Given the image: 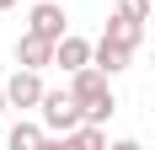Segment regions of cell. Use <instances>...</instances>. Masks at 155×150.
Returning a JSON list of instances; mask_svg holds the SVG:
<instances>
[{
  "instance_id": "5b68a950",
  "label": "cell",
  "mask_w": 155,
  "mask_h": 150,
  "mask_svg": "<svg viewBox=\"0 0 155 150\" xmlns=\"http://www.w3.org/2000/svg\"><path fill=\"white\" fill-rule=\"evenodd\" d=\"M91 59H96V43L75 38V32H64V38H59V48H54V64H59L64 75H75L80 64H91Z\"/></svg>"
},
{
  "instance_id": "5bb4252c",
  "label": "cell",
  "mask_w": 155,
  "mask_h": 150,
  "mask_svg": "<svg viewBox=\"0 0 155 150\" xmlns=\"http://www.w3.org/2000/svg\"><path fill=\"white\" fill-rule=\"evenodd\" d=\"M150 64H155V48H150Z\"/></svg>"
},
{
  "instance_id": "7a4b0ae2",
  "label": "cell",
  "mask_w": 155,
  "mask_h": 150,
  "mask_svg": "<svg viewBox=\"0 0 155 150\" xmlns=\"http://www.w3.org/2000/svg\"><path fill=\"white\" fill-rule=\"evenodd\" d=\"M43 123H48V134H75L80 123H86V107H80L75 91H48L43 97Z\"/></svg>"
},
{
  "instance_id": "52a82bcc",
  "label": "cell",
  "mask_w": 155,
  "mask_h": 150,
  "mask_svg": "<svg viewBox=\"0 0 155 150\" xmlns=\"http://www.w3.org/2000/svg\"><path fill=\"white\" fill-rule=\"evenodd\" d=\"M102 38H112V43H123V48H139V43H144V22L128 16V11H112V22H107Z\"/></svg>"
},
{
  "instance_id": "8fae6325",
  "label": "cell",
  "mask_w": 155,
  "mask_h": 150,
  "mask_svg": "<svg viewBox=\"0 0 155 150\" xmlns=\"http://www.w3.org/2000/svg\"><path fill=\"white\" fill-rule=\"evenodd\" d=\"M118 11H128V16H139V22H150L155 5H150V0H118Z\"/></svg>"
},
{
  "instance_id": "6da1fadb",
  "label": "cell",
  "mask_w": 155,
  "mask_h": 150,
  "mask_svg": "<svg viewBox=\"0 0 155 150\" xmlns=\"http://www.w3.org/2000/svg\"><path fill=\"white\" fill-rule=\"evenodd\" d=\"M70 91L80 97V107H86V118L91 123H107L112 113H118V97H112V86H107V70L102 64H80L75 75H70Z\"/></svg>"
},
{
  "instance_id": "9a60e30c",
  "label": "cell",
  "mask_w": 155,
  "mask_h": 150,
  "mask_svg": "<svg viewBox=\"0 0 155 150\" xmlns=\"http://www.w3.org/2000/svg\"><path fill=\"white\" fill-rule=\"evenodd\" d=\"M150 22H155V16H150Z\"/></svg>"
},
{
  "instance_id": "ba28073f",
  "label": "cell",
  "mask_w": 155,
  "mask_h": 150,
  "mask_svg": "<svg viewBox=\"0 0 155 150\" xmlns=\"http://www.w3.org/2000/svg\"><path fill=\"white\" fill-rule=\"evenodd\" d=\"M128 59H134V48L112 43V38H96V64H102L107 75H123V70H128Z\"/></svg>"
},
{
  "instance_id": "277c9868",
  "label": "cell",
  "mask_w": 155,
  "mask_h": 150,
  "mask_svg": "<svg viewBox=\"0 0 155 150\" xmlns=\"http://www.w3.org/2000/svg\"><path fill=\"white\" fill-rule=\"evenodd\" d=\"M54 38H43V32H21V38H16V64H32V70H43V64H54Z\"/></svg>"
},
{
  "instance_id": "7c38bea8",
  "label": "cell",
  "mask_w": 155,
  "mask_h": 150,
  "mask_svg": "<svg viewBox=\"0 0 155 150\" xmlns=\"http://www.w3.org/2000/svg\"><path fill=\"white\" fill-rule=\"evenodd\" d=\"M5 107H11V97H5V86H0V113H5Z\"/></svg>"
},
{
  "instance_id": "8992f818",
  "label": "cell",
  "mask_w": 155,
  "mask_h": 150,
  "mask_svg": "<svg viewBox=\"0 0 155 150\" xmlns=\"http://www.w3.org/2000/svg\"><path fill=\"white\" fill-rule=\"evenodd\" d=\"M27 27L59 43V38H64V11H59V0H38V5H32V22H27Z\"/></svg>"
},
{
  "instance_id": "9c48e42d",
  "label": "cell",
  "mask_w": 155,
  "mask_h": 150,
  "mask_svg": "<svg viewBox=\"0 0 155 150\" xmlns=\"http://www.w3.org/2000/svg\"><path fill=\"white\" fill-rule=\"evenodd\" d=\"M5 145H11V150H38V145H48V123H16L11 134H5Z\"/></svg>"
},
{
  "instance_id": "3957f363",
  "label": "cell",
  "mask_w": 155,
  "mask_h": 150,
  "mask_svg": "<svg viewBox=\"0 0 155 150\" xmlns=\"http://www.w3.org/2000/svg\"><path fill=\"white\" fill-rule=\"evenodd\" d=\"M5 97H11V107H43L48 86H43V75L32 70V64H21V70L5 80Z\"/></svg>"
},
{
  "instance_id": "4fadbf2b",
  "label": "cell",
  "mask_w": 155,
  "mask_h": 150,
  "mask_svg": "<svg viewBox=\"0 0 155 150\" xmlns=\"http://www.w3.org/2000/svg\"><path fill=\"white\" fill-rule=\"evenodd\" d=\"M11 5H21V0H0V11H11Z\"/></svg>"
},
{
  "instance_id": "30bf717a",
  "label": "cell",
  "mask_w": 155,
  "mask_h": 150,
  "mask_svg": "<svg viewBox=\"0 0 155 150\" xmlns=\"http://www.w3.org/2000/svg\"><path fill=\"white\" fill-rule=\"evenodd\" d=\"M70 139H75L80 150H102V145H107V134H102V123H91V118L80 123V129H75V134H70Z\"/></svg>"
}]
</instances>
